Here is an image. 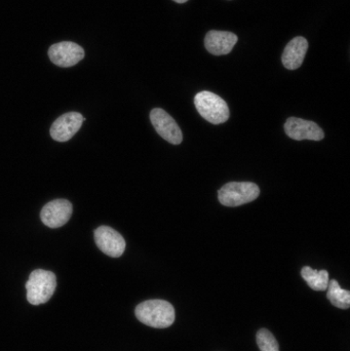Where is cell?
<instances>
[{
	"mask_svg": "<svg viewBox=\"0 0 350 351\" xmlns=\"http://www.w3.org/2000/svg\"><path fill=\"white\" fill-rule=\"evenodd\" d=\"M136 317L144 325L155 329H166L175 322V309L164 300H148L136 307Z\"/></svg>",
	"mask_w": 350,
	"mask_h": 351,
	"instance_id": "1",
	"label": "cell"
},
{
	"mask_svg": "<svg viewBox=\"0 0 350 351\" xmlns=\"http://www.w3.org/2000/svg\"><path fill=\"white\" fill-rule=\"evenodd\" d=\"M55 287L57 278L53 272L34 270L26 282L27 300L32 305L45 304L53 297Z\"/></svg>",
	"mask_w": 350,
	"mask_h": 351,
	"instance_id": "2",
	"label": "cell"
},
{
	"mask_svg": "<svg viewBox=\"0 0 350 351\" xmlns=\"http://www.w3.org/2000/svg\"><path fill=\"white\" fill-rule=\"evenodd\" d=\"M195 105L199 114L213 125L225 123L229 119L227 103L214 93L203 90L195 97Z\"/></svg>",
	"mask_w": 350,
	"mask_h": 351,
	"instance_id": "3",
	"label": "cell"
},
{
	"mask_svg": "<svg viewBox=\"0 0 350 351\" xmlns=\"http://www.w3.org/2000/svg\"><path fill=\"white\" fill-rule=\"evenodd\" d=\"M259 194L258 185L252 182H230L219 190L218 198L223 206L236 208L254 202Z\"/></svg>",
	"mask_w": 350,
	"mask_h": 351,
	"instance_id": "4",
	"label": "cell"
},
{
	"mask_svg": "<svg viewBox=\"0 0 350 351\" xmlns=\"http://www.w3.org/2000/svg\"><path fill=\"white\" fill-rule=\"evenodd\" d=\"M150 121L162 139L173 145L182 143L183 134L178 123L166 111L155 108L150 112Z\"/></svg>",
	"mask_w": 350,
	"mask_h": 351,
	"instance_id": "5",
	"label": "cell"
},
{
	"mask_svg": "<svg viewBox=\"0 0 350 351\" xmlns=\"http://www.w3.org/2000/svg\"><path fill=\"white\" fill-rule=\"evenodd\" d=\"M94 237L99 249L109 257L118 258L125 253V239L111 227H99L95 230Z\"/></svg>",
	"mask_w": 350,
	"mask_h": 351,
	"instance_id": "6",
	"label": "cell"
},
{
	"mask_svg": "<svg viewBox=\"0 0 350 351\" xmlns=\"http://www.w3.org/2000/svg\"><path fill=\"white\" fill-rule=\"evenodd\" d=\"M84 55V49L71 41L55 43L49 49V60L60 67H72L82 61Z\"/></svg>",
	"mask_w": 350,
	"mask_h": 351,
	"instance_id": "7",
	"label": "cell"
},
{
	"mask_svg": "<svg viewBox=\"0 0 350 351\" xmlns=\"http://www.w3.org/2000/svg\"><path fill=\"white\" fill-rule=\"evenodd\" d=\"M71 215V202L67 199H55L43 206L40 219L43 224L49 228H59L69 221Z\"/></svg>",
	"mask_w": 350,
	"mask_h": 351,
	"instance_id": "8",
	"label": "cell"
},
{
	"mask_svg": "<svg viewBox=\"0 0 350 351\" xmlns=\"http://www.w3.org/2000/svg\"><path fill=\"white\" fill-rule=\"evenodd\" d=\"M86 119L78 112H68L53 121L51 127V137L55 141L67 142L79 131Z\"/></svg>",
	"mask_w": 350,
	"mask_h": 351,
	"instance_id": "9",
	"label": "cell"
},
{
	"mask_svg": "<svg viewBox=\"0 0 350 351\" xmlns=\"http://www.w3.org/2000/svg\"><path fill=\"white\" fill-rule=\"evenodd\" d=\"M285 132L291 139L301 141V140H312L321 141L324 139V131L314 121L305 119L290 117L285 123Z\"/></svg>",
	"mask_w": 350,
	"mask_h": 351,
	"instance_id": "10",
	"label": "cell"
},
{
	"mask_svg": "<svg viewBox=\"0 0 350 351\" xmlns=\"http://www.w3.org/2000/svg\"><path fill=\"white\" fill-rule=\"evenodd\" d=\"M238 40V37L234 33L211 30L205 35V47L212 55H227L232 51Z\"/></svg>",
	"mask_w": 350,
	"mask_h": 351,
	"instance_id": "11",
	"label": "cell"
},
{
	"mask_svg": "<svg viewBox=\"0 0 350 351\" xmlns=\"http://www.w3.org/2000/svg\"><path fill=\"white\" fill-rule=\"evenodd\" d=\"M308 49V41L301 36L292 39L285 47L282 62L287 69L296 70L303 64Z\"/></svg>",
	"mask_w": 350,
	"mask_h": 351,
	"instance_id": "12",
	"label": "cell"
},
{
	"mask_svg": "<svg viewBox=\"0 0 350 351\" xmlns=\"http://www.w3.org/2000/svg\"><path fill=\"white\" fill-rule=\"evenodd\" d=\"M301 276L312 290L323 292L328 289L329 274L327 270H314L310 266L302 268Z\"/></svg>",
	"mask_w": 350,
	"mask_h": 351,
	"instance_id": "13",
	"label": "cell"
},
{
	"mask_svg": "<svg viewBox=\"0 0 350 351\" xmlns=\"http://www.w3.org/2000/svg\"><path fill=\"white\" fill-rule=\"evenodd\" d=\"M327 298L331 304L337 308L349 309L350 306V292L343 290L336 280H329Z\"/></svg>",
	"mask_w": 350,
	"mask_h": 351,
	"instance_id": "14",
	"label": "cell"
},
{
	"mask_svg": "<svg viewBox=\"0 0 350 351\" xmlns=\"http://www.w3.org/2000/svg\"><path fill=\"white\" fill-rule=\"evenodd\" d=\"M256 340L259 350L261 351H279V342L268 330H259Z\"/></svg>",
	"mask_w": 350,
	"mask_h": 351,
	"instance_id": "15",
	"label": "cell"
},
{
	"mask_svg": "<svg viewBox=\"0 0 350 351\" xmlns=\"http://www.w3.org/2000/svg\"><path fill=\"white\" fill-rule=\"evenodd\" d=\"M177 3H185V2L188 1V0H174Z\"/></svg>",
	"mask_w": 350,
	"mask_h": 351,
	"instance_id": "16",
	"label": "cell"
}]
</instances>
